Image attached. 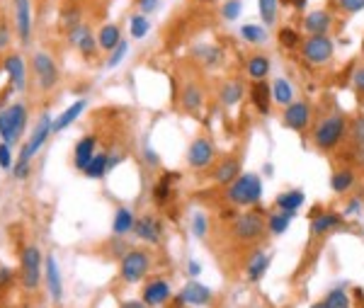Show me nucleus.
<instances>
[{
  "label": "nucleus",
  "instance_id": "a211bd4d",
  "mask_svg": "<svg viewBox=\"0 0 364 308\" xmlns=\"http://www.w3.org/2000/svg\"><path fill=\"white\" fill-rule=\"evenodd\" d=\"M3 68H5V73H8V78H10V85H13L17 93H22V90L27 88V73H25V61H22V56L20 54L5 56Z\"/></svg>",
  "mask_w": 364,
  "mask_h": 308
},
{
  "label": "nucleus",
  "instance_id": "2eb2a0df",
  "mask_svg": "<svg viewBox=\"0 0 364 308\" xmlns=\"http://www.w3.org/2000/svg\"><path fill=\"white\" fill-rule=\"evenodd\" d=\"M270 265H272V255L270 253H265V250H253L248 262H246V279L250 284L263 282V277L267 275Z\"/></svg>",
  "mask_w": 364,
  "mask_h": 308
},
{
  "label": "nucleus",
  "instance_id": "c9c22d12",
  "mask_svg": "<svg viewBox=\"0 0 364 308\" xmlns=\"http://www.w3.org/2000/svg\"><path fill=\"white\" fill-rule=\"evenodd\" d=\"M323 304H326V308H352V299H350L348 289L335 287L323 296Z\"/></svg>",
  "mask_w": 364,
  "mask_h": 308
},
{
  "label": "nucleus",
  "instance_id": "393cba45",
  "mask_svg": "<svg viewBox=\"0 0 364 308\" xmlns=\"http://www.w3.org/2000/svg\"><path fill=\"white\" fill-rule=\"evenodd\" d=\"M180 102H182V110L185 112L197 114L204 105V90L195 83L185 85V88H182V95H180Z\"/></svg>",
  "mask_w": 364,
  "mask_h": 308
},
{
  "label": "nucleus",
  "instance_id": "a878e982",
  "mask_svg": "<svg viewBox=\"0 0 364 308\" xmlns=\"http://www.w3.org/2000/svg\"><path fill=\"white\" fill-rule=\"evenodd\" d=\"M134 226H136V216L132 209L127 207H119L115 211V219H112V233L115 236H129V233H134Z\"/></svg>",
  "mask_w": 364,
  "mask_h": 308
},
{
  "label": "nucleus",
  "instance_id": "680f3d73",
  "mask_svg": "<svg viewBox=\"0 0 364 308\" xmlns=\"http://www.w3.org/2000/svg\"><path fill=\"white\" fill-rule=\"evenodd\" d=\"M309 308H326V304H323V299H321V301H316V304H311Z\"/></svg>",
  "mask_w": 364,
  "mask_h": 308
},
{
  "label": "nucleus",
  "instance_id": "bb28decb",
  "mask_svg": "<svg viewBox=\"0 0 364 308\" xmlns=\"http://www.w3.org/2000/svg\"><path fill=\"white\" fill-rule=\"evenodd\" d=\"M297 219V214L294 211H272L270 216H267V231L272 233V236H282V233L289 231V226H292V221Z\"/></svg>",
  "mask_w": 364,
  "mask_h": 308
},
{
  "label": "nucleus",
  "instance_id": "4d7b16f0",
  "mask_svg": "<svg viewBox=\"0 0 364 308\" xmlns=\"http://www.w3.org/2000/svg\"><path fill=\"white\" fill-rule=\"evenodd\" d=\"M146 163L153 165V168H156V165L161 163V161H158V156H156V151H153V148H146Z\"/></svg>",
  "mask_w": 364,
  "mask_h": 308
},
{
  "label": "nucleus",
  "instance_id": "a19ab883",
  "mask_svg": "<svg viewBox=\"0 0 364 308\" xmlns=\"http://www.w3.org/2000/svg\"><path fill=\"white\" fill-rule=\"evenodd\" d=\"M277 39H280V44L284 49H297V47H301V42H304V39L299 37V32L292 30V27H282V30L277 32Z\"/></svg>",
  "mask_w": 364,
  "mask_h": 308
},
{
  "label": "nucleus",
  "instance_id": "58836bf2",
  "mask_svg": "<svg viewBox=\"0 0 364 308\" xmlns=\"http://www.w3.org/2000/svg\"><path fill=\"white\" fill-rule=\"evenodd\" d=\"M129 30H132L134 39H144L151 32V22L146 15H132L129 17Z\"/></svg>",
  "mask_w": 364,
  "mask_h": 308
},
{
  "label": "nucleus",
  "instance_id": "6e6d98bb",
  "mask_svg": "<svg viewBox=\"0 0 364 308\" xmlns=\"http://www.w3.org/2000/svg\"><path fill=\"white\" fill-rule=\"evenodd\" d=\"M139 5L144 13H153V10L158 8V0H139Z\"/></svg>",
  "mask_w": 364,
  "mask_h": 308
},
{
  "label": "nucleus",
  "instance_id": "864d4df0",
  "mask_svg": "<svg viewBox=\"0 0 364 308\" xmlns=\"http://www.w3.org/2000/svg\"><path fill=\"white\" fill-rule=\"evenodd\" d=\"M199 275H202V265H199L197 260H187V277L197 279Z\"/></svg>",
  "mask_w": 364,
  "mask_h": 308
},
{
  "label": "nucleus",
  "instance_id": "dca6fc26",
  "mask_svg": "<svg viewBox=\"0 0 364 308\" xmlns=\"http://www.w3.org/2000/svg\"><path fill=\"white\" fill-rule=\"evenodd\" d=\"M44 275H47V289L54 304H61L64 299V282H61V272H59V262H56L54 255H47L44 258Z\"/></svg>",
  "mask_w": 364,
  "mask_h": 308
},
{
  "label": "nucleus",
  "instance_id": "6e6552de",
  "mask_svg": "<svg viewBox=\"0 0 364 308\" xmlns=\"http://www.w3.org/2000/svg\"><path fill=\"white\" fill-rule=\"evenodd\" d=\"M32 71H34V78H37L39 88L42 90H51L54 85H59V66L54 64V59H51L49 54H44V51H39V54H34L32 59Z\"/></svg>",
  "mask_w": 364,
  "mask_h": 308
},
{
  "label": "nucleus",
  "instance_id": "423d86ee",
  "mask_svg": "<svg viewBox=\"0 0 364 308\" xmlns=\"http://www.w3.org/2000/svg\"><path fill=\"white\" fill-rule=\"evenodd\" d=\"M151 272V255L141 248H132L124 253L119 262V277L127 284H139Z\"/></svg>",
  "mask_w": 364,
  "mask_h": 308
},
{
  "label": "nucleus",
  "instance_id": "1a4fd4ad",
  "mask_svg": "<svg viewBox=\"0 0 364 308\" xmlns=\"http://www.w3.org/2000/svg\"><path fill=\"white\" fill-rule=\"evenodd\" d=\"M214 158H216V146L207 136H199V139L192 141L190 148H187V165L195 170L209 168V165L214 163Z\"/></svg>",
  "mask_w": 364,
  "mask_h": 308
},
{
  "label": "nucleus",
  "instance_id": "2f4dec72",
  "mask_svg": "<svg viewBox=\"0 0 364 308\" xmlns=\"http://www.w3.org/2000/svg\"><path fill=\"white\" fill-rule=\"evenodd\" d=\"M270 88H272V102H277L282 107H289L294 102V88L287 78H277Z\"/></svg>",
  "mask_w": 364,
  "mask_h": 308
},
{
  "label": "nucleus",
  "instance_id": "b1692460",
  "mask_svg": "<svg viewBox=\"0 0 364 308\" xmlns=\"http://www.w3.org/2000/svg\"><path fill=\"white\" fill-rule=\"evenodd\" d=\"M85 107H88V102H85V100H76L73 105H68L66 110L54 119V127H51V131H54V134H59V131L68 129L85 112Z\"/></svg>",
  "mask_w": 364,
  "mask_h": 308
},
{
  "label": "nucleus",
  "instance_id": "cd10ccee",
  "mask_svg": "<svg viewBox=\"0 0 364 308\" xmlns=\"http://www.w3.org/2000/svg\"><path fill=\"white\" fill-rule=\"evenodd\" d=\"M304 202H306V197L301 190H287V192H282V195H277L275 207L280 211H294V214H297V211L304 207Z\"/></svg>",
  "mask_w": 364,
  "mask_h": 308
},
{
  "label": "nucleus",
  "instance_id": "8fccbe9b",
  "mask_svg": "<svg viewBox=\"0 0 364 308\" xmlns=\"http://www.w3.org/2000/svg\"><path fill=\"white\" fill-rule=\"evenodd\" d=\"M338 5L345 10V13L355 15L360 13V10H364V0H338Z\"/></svg>",
  "mask_w": 364,
  "mask_h": 308
},
{
  "label": "nucleus",
  "instance_id": "ea45409f",
  "mask_svg": "<svg viewBox=\"0 0 364 308\" xmlns=\"http://www.w3.org/2000/svg\"><path fill=\"white\" fill-rule=\"evenodd\" d=\"M277 5H280V0H258L260 17H263L267 27H272L277 22Z\"/></svg>",
  "mask_w": 364,
  "mask_h": 308
},
{
  "label": "nucleus",
  "instance_id": "4be33fe9",
  "mask_svg": "<svg viewBox=\"0 0 364 308\" xmlns=\"http://www.w3.org/2000/svg\"><path fill=\"white\" fill-rule=\"evenodd\" d=\"M250 102L255 105V110L260 114H270L272 110V88L267 81H255L250 85Z\"/></svg>",
  "mask_w": 364,
  "mask_h": 308
},
{
  "label": "nucleus",
  "instance_id": "412c9836",
  "mask_svg": "<svg viewBox=\"0 0 364 308\" xmlns=\"http://www.w3.org/2000/svg\"><path fill=\"white\" fill-rule=\"evenodd\" d=\"M238 175H243V170H241V158H238V156L224 158V161H221V163L214 168V180L219 182V185H226V187H229L231 182L238 178Z\"/></svg>",
  "mask_w": 364,
  "mask_h": 308
},
{
  "label": "nucleus",
  "instance_id": "c03bdc74",
  "mask_svg": "<svg viewBox=\"0 0 364 308\" xmlns=\"http://www.w3.org/2000/svg\"><path fill=\"white\" fill-rule=\"evenodd\" d=\"M76 49L81 51L85 59H93L95 51H98V39L93 37V30H90V32L81 39V42H78V47H76Z\"/></svg>",
  "mask_w": 364,
  "mask_h": 308
},
{
  "label": "nucleus",
  "instance_id": "052dcab7",
  "mask_svg": "<svg viewBox=\"0 0 364 308\" xmlns=\"http://www.w3.org/2000/svg\"><path fill=\"white\" fill-rule=\"evenodd\" d=\"M284 3L294 5V8H297V10H304V8H306V0H284Z\"/></svg>",
  "mask_w": 364,
  "mask_h": 308
},
{
  "label": "nucleus",
  "instance_id": "7ed1b4c3",
  "mask_svg": "<svg viewBox=\"0 0 364 308\" xmlns=\"http://www.w3.org/2000/svg\"><path fill=\"white\" fill-rule=\"evenodd\" d=\"M27 117L30 114H27V107L22 102H15V105L0 110V139L5 144L15 146L22 139V131L27 127Z\"/></svg>",
  "mask_w": 364,
  "mask_h": 308
},
{
  "label": "nucleus",
  "instance_id": "f257e3e1",
  "mask_svg": "<svg viewBox=\"0 0 364 308\" xmlns=\"http://www.w3.org/2000/svg\"><path fill=\"white\" fill-rule=\"evenodd\" d=\"M348 129H350V122L343 112L328 114V117L321 119L318 127L314 129V146L321 153H331L343 144V139L348 136Z\"/></svg>",
  "mask_w": 364,
  "mask_h": 308
},
{
  "label": "nucleus",
  "instance_id": "f3484780",
  "mask_svg": "<svg viewBox=\"0 0 364 308\" xmlns=\"http://www.w3.org/2000/svg\"><path fill=\"white\" fill-rule=\"evenodd\" d=\"M15 30L22 44H30L32 37V8L30 0H17L15 3Z\"/></svg>",
  "mask_w": 364,
  "mask_h": 308
},
{
  "label": "nucleus",
  "instance_id": "39448f33",
  "mask_svg": "<svg viewBox=\"0 0 364 308\" xmlns=\"http://www.w3.org/2000/svg\"><path fill=\"white\" fill-rule=\"evenodd\" d=\"M267 233V219L258 211H246V214L236 216L231 226V236L238 243H258Z\"/></svg>",
  "mask_w": 364,
  "mask_h": 308
},
{
  "label": "nucleus",
  "instance_id": "a18cd8bd",
  "mask_svg": "<svg viewBox=\"0 0 364 308\" xmlns=\"http://www.w3.org/2000/svg\"><path fill=\"white\" fill-rule=\"evenodd\" d=\"M243 13V3L241 0H226L224 8H221V15H224V20H238Z\"/></svg>",
  "mask_w": 364,
  "mask_h": 308
},
{
  "label": "nucleus",
  "instance_id": "f03ea898",
  "mask_svg": "<svg viewBox=\"0 0 364 308\" xmlns=\"http://www.w3.org/2000/svg\"><path fill=\"white\" fill-rule=\"evenodd\" d=\"M226 197L236 207H255L263 199V180L255 173H243L226 187Z\"/></svg>",
  "mask_w": 364,
  "mask_h": 308
},
{
  "label": "nucleus",
  "instance_id": "9d476101",
  "mask_svg": "<svg viewBox=\"0 0 364 308\" xmlns=\"http://www.w3.org/2000/svg\"><path fill=\"white\" fill-rule=\"evenodd\" d=\"M311 114H314V107L311 102L306 100H294L289 107H284V114H282V124L292 131H306L311 122Z\"/></svg>",
  "mask_w": 364,
  "mask_h": 308
},
{
  "label": "nucleus",
  "instance_id": "7c9ffc66",
  "mask_svg": "<svg viewBox=\"0 0 364 308\" xmlns=\"http://www.w3.org/2000/svg\"><path fill=\"white\" fill-rule=\"evenodd\" d=\"M348 136L352 141V148H355V158L364 165V117H357L355 122L350 124Z\"/></svg>",
  "mask_w": 364,
  "mask_h": 308
},
{
  "label": "nucleus",
  "instance_id": "4c0bfd02",
  "mask_svg": "<svg viewBox=\"0 0 364 308\" xmlns=\"http://www.w3.org/2000/svg\"><path fill=\"white\" fill-rule=\"evenodd\" d=\"M241 37L246 39L248 44H265L267 42V30L263 25H243Z\"/></svg>",
  "mask_w": 364,
  "mask_h": 308
},
{
  "label": "nucleus",
  "instance_id": "f8f14e48",
  "mask_svg": "<svg viewBox=\"0 0 364 308\" xmlns=\"http://www.w3.org/2000/svg\"><path fill=\"white\" fill-rule=\"evenodd\" d=\"M182 296V301H185V306L187 308H204V306H209L214 301V292L207 287V284H202V282H197V279H190V282L185 284V287L178 292Z\"/></svg>",
  "mask_w": 364,
  "mask_h": 308
},
{
  "label": "nucleus",
  "instance_id": "e2e57ef3",
  "mask_svg": "<svg viewBox=\"0 0 364 308\" xmlns=\"http://www.w3.org/2000/svg\"><path fill=\"white\" fill-rule=\"evenodd\" d=\"M15 3H17V0H15Z\"/></svg>",
  "mask_w": 364,
  "mask_h": 308
},
{
  "label": "nucleus",
  "instance_id": "13d9d810",
  "mask_svg": "<svg viewBox=\"0 0 364 308\" xmlns=\"http://www.w3.org/2000/svg\"><path fill=\"white\" fill-rule=\"evenodd\" d=\"M170 308H187V306H185V301H182V296H180V294H175L173 299H170Z\"/></svg>",
  "mask_w": 364,
  "mask_h": 308
},
{
  "label": "nucleus",
  "instance_id": "20e7f679",
  "mask_svg": "<svg viewBox=\"0 0 364 308\" xmlns=\"http://www.w3.org/2000/svg\"><path fill=\"white\" fill-rule=\"evenodd\" d=\"M44 275V258L37 245H27L20 255V282L25 292H37Z\"/></svg>",
  "mask_w": 364,
  "mask_h": 308
},
{
  "label": "nucleus",
  "instance_id": "37998d69",
  "mask_svg": "<svg viewBox=\"0 0 364 308\" xmlns=\"http://www.w3.org/2000/svg\"><path fill=\"white\" fill-rule=\"evenodd\" d=\"M197 54H199V59L204 61V66H209V68L221 64V49H216V47H199Z\"/></svg>",
  "mask_w": 364,
  "mask_h": 308
},
{
  "label": "nucleus",
  "instance_id": "ddd939ff",
  "mask_svg": "<svg viewBox=\"0 0 364 308\" xmlns=\"http://www.w3.org/2000/svg\"><path fill=\"white\" fill-rule=\"evenodd\" d=\"M134 236L139 241L149 243V245H158L163 241V224L151 214H144L136 219V226H134Z\"/></svg>",
  "mask_w": 364,
  "mask_h": 308
},
{
  "label": "nucleus",
  "instance_id": "bf43d9fd",
  "mask_svg": "<svg viewBox=\"0 0 364 308\" xmlns=\"http://www.w3.org/2000/svg\"><path fill=\"white\" fill-rule=\"evenodd\" d=\"M119 308H149V306H146L144 301H124Z\"/></svg>",
  "mask_w": 364,
  "mask_h": 308
},
{
  "label": "nucleus",
  "instance_id": "aec40b11",
  "mask_svg": "<svg viewBox=\"0 0 364 308\" xmlns=\"http://www.w3.org/2000/svg\"><path fill=\"white\" fill-rule=\"evenodd\" d=\"M95 156H98V136H83L73 148V163H76L78 170L88 168Z\"/></svg>",
  "mask_w": 364,
  "mask_h": 308
},
{
  "label": "nucleus",
  "instance_id": "5fc2aeb1",
  "mask_svg": "<svg viewBox=\"0 0 364 308\" xmlns=\"http://www.w3.org/2000/svg\"><path fill=\"white\" fill-rule=\"evenodd\" d=\"M352 81H355L357 93H362V95H364V66L357 68V71H355V78H352Z\"/></svg>",
  "mask_w": 364,
  "mask_h": 308
},
{
  "label": "nucleus",
  "instance_id": "72a5a7b5",
  "mask_svg": "<svg viewBox=\"0 0 364 308\" xmlns=\"http://www.w3.org/2000/svg\"><path fill=\"white\" fill-rule=\"evenodd\" d=\"M221 102H224L226 107H236L238 102L243 100V95H246V88H243L241 81H229L221 85Z\"/></svg>",
  "mask_w": 364,
  "mask_h": 308
},
{
  "label": "nucleus",
  "instance_id": "603ef678",
  "mask_svg": "<svg viewBox=\"0 0 364 308\" xmlns=\"http://www.w3.org/2000/svg\"><path fill=\"white\" fill-rule=\"evenodd\" d=\"M8 44H10V27L8 22H0V51L8 47Z\"/></svg>",
  "mask_w": 364,
  "mask_h": 308
},
{
  "label": "nucleus",
  "instance_id": "473e14b6",
  "mask_svg": "<svg viewBox=\"0 0 364 308\" xmlns=\"http://www.w3.org/2000/svg\"><path fill=\"white\" fill-rule=\"evenodd\" d=\"M98 44H100V49H105L107 54H112V51L122 44V32H119V27L117 25L102 27L100 34H98Z\"/></svg>",
  "mask_w": 364,
  "mask_h": 308
},
{
  "label": "nucleus",
  "instance_id": "c85d7f7f",
  "mask_svg": "<svg viewBox=\"0 0 364 308\" xmlns=\"http://www.w3.org/2000/svg\"><path fill=\"white\" fill-rule=\"evenodd\" d=\"M270 68H272V64H270V59H267L265 54H255V56H250V59H248L246 71L255 83V81H265V78L270 76Z\"/></svg>",
  "mask_w": 364,
  "mask_h": 308
},
{
  "label": "nucleus",
  "instance_id": "09e8293b",
  "mask_svg": "<svg viewBox=\"0 0 364 308\" xmlns=\"http://www.w3.org/2000/svg\"><path fill=\"white\" fill-rule=\"evenodd\" d=\"M364 211V202L360 197H355V199H350L348 204H345V211H343V216L345 219H352V216H360Z\"/></svg>",
  "mask_w": 364,
  "mask_h": 308
},
{
  "label": "nucleus",
  "instance_id": "4468645a",
  "mask_svg": "<svg viewBox=\"0 0 364 308\" xmlns=\"http://www.w3.org/2000/svg\"><path fill=\"white\" fill-rule=\"evenodd\" d=\"M345 226V216L338 214V211H318V214L311 219V236L321 238L326 233L340 231Z\"/></svg>",
  "mask_w": 364,
  "mask_h": 308
},
{
  "label": "nucleus",
  "instance_id": "de8ad7c7",
  "mask_svg": "<svg viewBox=\"0 0 364 308\" xmlns=\"http://www.w3.org/2000/svg\"><path fill=\"white\" fill-rule=\"evenodd\" d=\"M13 163H15V158H13V146L10 144H0V168L3 170H10L13 168Z\"/></svg>",
  "mask_w": 364,
  "mask_h": 308
},
{
  "label": "nucleus",
  "instance_id": "c756f323",
  "mask_svg": "<svg viewBox=\"0 0 364 308\" xmlns=\"http://www.w3.org/2000/svg\"><path fill=\"white\" fill-rule=\"evenodd\" d=\"M352 185H355V170L352 168H340L331 175V190L335 192V195H345V192H350Z\"/></svg>",
  "mask_w": 364,
  "mask_h": 308
},
{
  "label": "nucleus",
  "instance_id": "0eeeda50",
  "mask_svg": "<svg viewBox=\"0 0 364 308\" xmlns=\"http://www.w3.org/2000/svg\"><path fill=\"white\" fill-rule=\"evenodd\" d=\"M335 44L328 34H314V37H306L301 42V56L304 61H309L311 66H323L333 59Z\"/></svg>",
  "mask_w": 364,
  "mask_h": 308
},
{
  "label": "nucleus",
  "instance_id": "f704fd0d",
  "mask_svg": "<svg viewBox=\"0 0 364 308\" xmlns=\"http://www.w3.org/2000/svg\"><path fill=\"white\" fill-rule=\"evenodd\" d=\"M83 173H85V178H90V180H102L107 173H110V156H107V153H98Z\"/></svg>",
  "mask_w": 364,
  "mask_h": 308
},
{
  "label": "nucleus",
  "instance_id": "9b49d317",
  "mask_svg": "<svg viewBox=\"0 0 364 308\" xmlns=\"http://www.w3.org/2000/svg\"><path fill=\"white\" fill-rule=\"evenodd\" d=\"M175 296L173 287H170V282L166 279H151L149 284L144 287V292H141V301H144L149 308H161L170 304V299Z\"/></svg>",
  "mask_w": 364,
  "mask_h": 308
},
{
  "label": "nucleus",
  "instance_id": "5701e85b",
  "mask_svg": "<svg viewBox=\"0 0 364 308\" xmlns=\"http://www.w3.org/2000/svg\"><path fill=\"white\" fill-rule=\"evenodd\" d=\"M333 25V17L331 13H326V10H314V13H309L304 17V30L314 37V34H328Z\"/></svg>",
  "mask_w": 364,
  "mask_h": 308
},
{
  "label": "nucleus",
  "instance_id": "6ab92c4d",
  "mask_svg": "<svg viewBox=\"0 0 364 308\" xmlns=\"http://www.w3.org/2000/svg\"><path fill=\"white\" fill-rule=\"evenodd\" d=\"M51 127H54V119L49 117L47 112L42 114V117L37 119V124H34V131H32V136H30V141H27V148H30V153L32 156H37V151L42 148L44 144H47V139L54 131H51Z\"/></svg>",
  "mask_w": 364,
  "mask_h": 308
},
{
  "label": "nucleus",
  "instance_id": "49530a36",
  "mask_svg": "<svg viewBox=\"0 0 364 308\" xmlns=\"http://www.w3.org/2000/svg\"><path fill=\"white\" fill-rule=\"evenodd\" d=\"M127 51H129V44L122 39V44H119V47L110 54V59H107V68H117L124 59H127Z\"/></svg>",
  "mask_w": 364,
  "mask_h": 308
},
{
  "label": "nucleus",
  "instance_id": "3c124183",
  "mask_svg": "<svg viewBox=\"0 0 364 308\" xmlns=\"http://www.w3.org/2000/svg\"><path fill=\"white\" fill-rule=\"evenodd\" d=\"M13 282H15V272L10 270V267H0V292L8 289Z\"/></svg>",
  "mask_w": 364,
  "mask_h": 308
},
{
  "label": "nucleus",
  "instance_id": "79ce46f5",
  "mask_svg": "<svg viewBox=\"0 0 364 308\" xmlns=\"http://www.w3.org/2000/svg\"><path fill=\"white\" fill-rule=\"evenodd\" d=\"M178 175H166L161 182H158L156 187H153V199H156L158 204H166L170 199V192H173V187H170V182H173Z\"/></svg>",
  "mask_w": 364,
  "mask_h": 308
},
{
  "label": "nucleus",
  "instance_id": "e433bc0d",
  "mask_svg": "<svg viewBox=\"0 0 364 308\" xmlns=\"http://www.w3.org/2000/svg\"><path fill=\"white\" fill-rule=\"evenodd\" d=\"M190 231H192V236L195 238H207V233H209V219H207V214L204 211H195V214L190 216Z\"/></svg>",
  "mask_w": 364,
  "mask_h": 308
}]
</instances>
